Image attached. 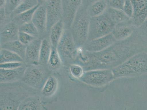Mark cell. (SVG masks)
<instances>
[{"label": "cell", "instance_id": "obj_1", "mask_svg": "<svg viewBox=\"0 0 147 110\" xmlns=\"http://www.w3.org/2000/svg\"><path fill=\"white\" fill-rule=\"evenodd\" d=\"M147 48V34L137 28L129 38L117 41L101 52H90L78 48L75 63L82 66L85 71L113 69L134 55L146 52Z\"/></svg>", "mask_w": 147, "mask_h": 110}, {"label": "cell", "instance_id": "obj_2", "mask_svg": "<svg viewBox=\"0 0 147 110\" xmlns=\"http://www.w3.org/2000/svg\"><path fill=\"white\" fill-rule=\"evenodd\" d=\"M36 90L23 81L1 83V110H18L23 100L36 95Z\"/></svg>", "mask_w": 147, "mask_h": 110}, {"label": "cell", "instance_id": "obj_3", "mask_svg": "<svg viewBox=\"0 0 147 110\" xmlns=\"http://www.w3.org/2000/svg\"><path fill=\"white\" fill-rule=\"evenodd\" d=\"M112 70L115 79L147 74V53L142 52L134 55Z\"/></svg>", "mask_w": 147, "mask_h": 110}, {"label": "cell", "instance_id": "obj_4", "mask_svg": "<svg viewBox=\"0 0 147 110\" xmlns=\"http://www.w3.org/2000/svg\"><path fill=\"white\" fill-rule=\"evenodd\" d=\"M87 9L88 7L82 3L69 29L78 48L83 46L87 41L91 18Z\"/></svg>", "mask_w": 147, "mask_h": 110}, {"label": "cell", "instance_id": "obj_5", "mask_svg": "<svg viewBox=\"0 0 147 110\" xmlns=\"http://www.w3.org/2000/svg\"><path fill=\"white\" fill-rule=\"evenodd\" d=\"M57 48L63 63L65 65L74 63L78 54V47L70 29H65Z\"/></svg>", "mask_w": 147, "mask_h": 110}, {"label": "cell", "instance_id": "obj_6", "mask_svg": "<svg viewBox=\"0 0 147 110\" xmlns=\"http://www.w3.org/2000/svg\"><path fill=\"white\" fill-rule=\"evenodd\" d=\"M115 25L104 13L91 17L86 43L111 33Z\"/></svg>", "mask_w": 147, "mask_h": 110}, {"label": "cell", "instance_id": "obj_7", "mask_svg": "<svg viewBox=\"0 0 147 110\" xmlns=\"http://www.w3.org/2000/svg\"><path fill=\"white\" fill-rule=\"evenodd\" d=\"M49 76L45 66L29 65L26 67L22 80L29 86L41 90Z\"/></svg>", "mask_w": 147, "mask_h": 110}, {"label": "cell", "instance_id": "obj_8", "mask_svg": "<svg viewBox=\"0 0 147 110\" xmlns=\"http://www.w3.org/2000/svg\"><path fill=\"white\" fill-rule=\"evenodd\" d=\"M80 79L88 85L101 87L109 84L115 78L112 69H95L84 72Z\"/></svg>", "mask_w": 147, "mask_h": 110}, {"label": "cell", "instance_id": "obj_9", "mask_svg": "<svg viewBox=\"0 0 147 110\" xmlns=\"http://www.w3.org/2000/svg\"><path fill=\"white\" fill-rule=\"evenodd\" d=\"M47 32H49L53 25L62 20L63 10L61 0H48L46 5Z\"/></svg>", "mask_w": 147, "mask_h": 110}, {"label": "cell", "instance_id": "obj_10", "mask_svg": "<svg viewBox=\"0 0 147 110\" xmlns=\"http://www.w3.org/2000/svg\"><path fill=\"white\" fill-rule=\"evenodd\" d=\"M63 10L62 20L65 29H70L76 13L82 0H61Z\"/></svg>", "mask_w": 147, "mask_h": 110}, {"label": "cell", "instance_id": "obj_11", "mask_svg": "<svg viewBox=\"0 0 147 110\" xmlns=\"http://www.w3.org/2000/svg\"><path fill=\"white\" fill-rule=\"evenodd\" d=\"M117 41L111 33L87 42L83 48L89 52H100L109 48Z\"/></svg>", "mask_w": 147, "mask_h": 110}, {"label": "cell", "instance_id": "obj_12", "mask_svg": "<svg viewBox=\"0 0 147 110\" xmlns=\"http://www.w3.org/2000/svg\"><path fill=\"white\" fill-rule=\"evenodd\" d=\"M134 13L131 21L136 28H140L147 17V0H131Z\"/></svg>", "mask_w": 147, "mask_h": 110}, {"label": "cell", "instance_id": "obj_13", "mask_svg": "<svg viewBox=\"0 0 147 110\" xmlns=\"http://www.w3.org/2000/svg\"><path fill=\"white\" fill-rule=\"evenodd\" d=\"M41 41L40 39H36L26 45L24 61L27 64L40 65L39 58Z\"/></svg>", "mask_w": 147, "mask_h": 110}, {"label": "cell", "instance_id": "obj_14", "mask_svg": "<svg viewBox=\"0 0 147 110\" xmlns=\"http://www.w3.org/2000/svg\"><path fill=\"white\" fill-rule=\"evenodd\" d=\"M19 26L12 20L1 28V44L18 40Z\"/></svg>", "mask_w": 147, "mask_h": 110}, {"label": "cell", "instance_id": "obj_15", "mask_svg": "<svg viewBox=\"0 0 147 110\" xmlns=\"http://www.w3.org/2000/svg\"><path fill=\"white\" fill-rule=\"evenodd\" d=\"M137 29L130 20L116 24L112 34L117 41H123L131 37Z\"/></svg>", "mask_w": 147, "mask_h": 110}, {"label": "cell", "instance_id": "obj_16", "mask_svg": "<svg viewBox=\"0 0 147 110\" xmlns=\"http://www.w3.org/2000/svg\"><path fill=\"white\" fill-rule=\"evenodd\" d=\"M32 22L39 32L40 37L44 35L47 32V16L45 5H39L33 14Z\"/></svg>", "mask_w": 147, "mask_h": 110}, {"label": "cell", "instance_id": "obj_17", "mask_svg": "<svg viewBox=\"0 0 147 110\" xmlns=\"http://www.w3.org/2000/svg\"><path fill=\"white\" fill-rule=\"evenodd\" d=\"M26 67L25 66L16 69H0L1 83L14 82L22 79Z\"/></svg>", "mask_w": 147, "mask_h": 110}, {"label": "cell", "instance_id": "obj_18", "mask_svg": "<svg viewBox=\"0 0 147 110\" xmlns=\"http://www.w3.org/2000/svg\"><path fill=\"white\" fill-rule=\"evenodd\" d=\"M59 85L57 78L55 76H49L41 90V95L47 98L53 97L58 90Z\"/></svg>", "mask_w": 147, "mask_h": 110}, {"label": "cell", "instance_id": "obj_19", "mask_svg": "<svg viewBox=\"0 0 147 110\" xmlns=\"http://www.w3.org/2000/svg\"><path fill=\"white\" fill-rule=\"evenodd\" d=\"M43 109L40 96L33 95L27 97L19 106V110H40Z\"/></svg>", "mask_w": 147, "mask_h": 110}, {"label": "cell", "instance_id": "obj_20", "mask_svg": "<svg viewBox=\"0 0 147 110\" xmlns=\"http://www.w3.org/2000/svg\"><path fill=\"white\" fill-rule=\"evenodd\" d=\"M65 29V25L62 20L52 27L49 31V41L52 46L57 48Z\"/></svg>", "mask_w": 147, "mask_h": 110}, {"label": "cell", "instance_id": "obj_21", "mask_svg": "<svg viewBox=\"0 0 147 110\" xmlns=\"http://www.w3.org/2000/svg\"><path fill=\"white\" fill-rule=\"evenodd\" d=\"M104 14L106 15L115 24L129 20L130 18L125 14L123 10L113 8L108 6Z\"/></svg>", "mask_w": 147, "mask_h": 110}, {"label": "cell", "instance_id": "obj_22", "mask_svg": "<svg viewBox=\"0 0 147 110\" xmlns=\"http://www.w3.org/2000/svg\"><path fill=\"white\" fill-rule=\"evenodd\" d=\"M108 7L107 0H97L88 7V14L91 17L98 16L104 14Z\"/></svg>", "mask_w": 147, "mask_h": 110}, {"label": "cell", "instance_id": "obj_23", "mask_svg": "<svg viewBox=\"0 0 147 110\" xmlns=\"http://www.w3.org/2000/svg\"><path fill=\"white\" fill-rule=\"evenodd\" d=\"M26 45L20 42L19 40L1 44V49L8 50L20 56L25 60Z\"/></svg>", "mask_w": 147, "mask_h": 110}, {"label": "cell", "instance_id": "obj_24", "mask_svg": "<svg viewBox=\"0 0 147 110\" xmlns=\"http://www.w3.org/2000/svg\"><path fill=\"white\" fill-rule=\"evenodd\" d=\"M51 43L47 38L42 40L40 49L39 63L40 65L45 66L47 65L52 49Z\"/></svg>", "mask_w": 147, "mask_h": 110}, {"label": "cell", "instance_id": "obj_25", "mask_svg": "<svg viewBox=\"0 0 147 110\" xmlns=\"http://www.w3.org/2000/svg\"><path fill=\"white\" fill-rule=\"evenodd\" d=\"M63 63L57 48L52 46L51 53L49 56L47 65L49 69L53 71L59 69Z\"/></svg>", "mask_w": 147, "mask_h": 110}, {"label": "cell", "instance_id": "obj_26", "mask_svg": "<svg viewBox=\"0 0 147 110\" xmlns=\"http://www.w3.org/2000/svg\"><path fill=\"white\" fill-rule=\"evenodd\" d=\"M39 6V5H37L30 10L14 16L12 20L17 23L19 27L26 23L32 22L33 14Z\"/></svg>", "mask_w": 147, "mask_h": 110}, {"label": "cell", "instance_id": "obj_27", "mask_svg": "<svg viewBox=\"0 0 147 110\" xmlns=\"http://www.w3.org/2000/svg\"><path fill=\"white\" fill-rule=\"evenodd\" d=\"M19 62H24L20 56L8 50L1 49L0 51V64L5 63Z\"/></svg>", "mask_w": 147, "mask_h": 110}, {"label": "cell", "instance_id": "obj_28", "mask_svg": "<svg viewBox=\"0 0 147 110\" xmlns=\"http://www.w3.org/2000/svg\"><path fill=\"white\" fill-rule=\"evenodd\" d=\"M38 5L37 0H22L20 4L11 14V17L12 19L14 16L30 10Z\"/></svg>", "mask_w": 147, "mask_h": 110}, {"label": "cell", "instance_id": "obj_29", "mask_svg": "<svg viewBox=\"0 0 147 110\" xmlns=\"http://www.w3.org/2000/svg\"><path fill=\"white\" fill-rule=\"evenodd\" d=\"M19 30L30 35L36 38H38L40 37L39 32L32 22L26 23L21 25L19 27Z\"/></svg>", "mask_w": 147, "mask_h": 110}, {"label": "cell", "instance_id": "obj_30", "mask_svg": "<svg viewBox=\"0 0 147 110\" xmlns=\"http://www.w3.org/2000/svg\"><path fill=\"white\" fill-rule=\"evenodd\" d=\"M22 1V0H6L5 8L6 14L8 16L11 17V14Z\"/></svg>", "mask_w": 147, "mask_h": 110}, {"label": "cell", "instance_id": "obj_31", "mask_svg": "<svg viewBox=\"0 0 147 110\" xmlns=\"http://www.w3.org/2000/svg\"><path fill=\"white\" fill-rule=\"evenodd\" d=\"M69 71L74 77L79 79L82 77L85 71L82 66L76 63L71 64L69 66Z\"/></svg>", "mask_w": 147, "mask_h": 110}, {"label": "cell", "instance_id": "obj_32", "mask_svg": "<svg viewBox=\"0 0 147 110\" xmlns=\"http://www.w3.org/2000/svg\"><path fill=\"white\" fill-rule=\"evenodd\" d=\"M36 39L37 38L24 32L20 31L19 33L18 40L20 42L25 45H28Z\"/></svg>", "mask_w": 147, "mask_h": 110}, {"label": "cell", "instance_id": "obj_33", "mask_svg": "<svg viewBox=\"0 0 147 110\" xmlns=\"http://www.w3.org/2000/svg\"><path fill=\"white\" fill-rule=\"evenodd\" d=\"M24 65V62H14L1 64L0 68L1 69H16Z\"/></svg>", "mask_w": 147, "mask_h": 110}, {"label": "cell", "instance_id": "obj_34", "mask_svg": "<svg viewBox=\"0 0 147 110\" xmlns=\"http://www.w3.org/2000/svg\"><path fill=\"white\" fill-rule=\"evenodd\" d=\"M123 11L129 18H131L134 13L133 4L131 0H126L124 4Z\"/></svg>", "mask_w": 147, "mask_h": 110}, {"label": "cell", "instance_id": "obj_35", "mask_svg": "<svg viewBox=\"0 0 147 110\" xmlns=\"http://www.w3.org/2000/svg\"><path fill=\"white\" fill-rule=\"evenodd\" d=\"M125 1L126 0H109L108 1V6L123 10Z\"/></svg>", "mask_w": 147, "mask_h": 110}, {"label": "cell", "instance_id": "obj_36", "mask_svg": "<svg viewBox=\"0 0 147 110\" xmlns=\"http://www.w3.org/2000/svg\"><path fill=\"white\" fill-rule=\"evenodd\" d=\"M139 29L144 33L147 34V17L142 24L140 28H139Z\"/></svg>", "mask_w": 147, "mask_h": 110}, {"label": "cell", "instance_id": "obj_37", "mask_svg": "<svg viewBox=\"0 0 147 110\" xmlns=\"http://www.w3.org/2000/svg\"><path fill=\"white\" fill-rule=\"evenodd\" d=\"M97 0H82V4L86 7H88L93 3Z\"/></svg>", "mask_w": 147, "mask_h": 110}, {"label": "cell", "instance_id": "obj_38", "mask_svg": "<svg viewBox=\"0 0 147 110\" xmlns=\"http://www.w3.org/2000/svg\"><path fill=\"white\" fill-rule=\"evenodd\" d=\"M48 0H37L38 5H45Z\"/></svg>", "mask_w": 147, "mask_h": 110}, {"label": "cell", "instance_id": "obj_39", "mask_svg": "<svg viewBox=\"0 0 147 110\" xmlns=\"http://www.w3.org/2000/svg\"><path fill=\"white\" fill-rule=\"evenodd\" d=\"M6 0H1L0 1V6L1 7H5Z\"/></svg>", "mask_w": 147, "mask_h": 110}, {"label": "cell", "instance_id": "obj_40", "mask_svg": "<svg viewBox=\"0 0 147 110\" xmlns=\"http://www.w3.org/2000/svg\"><path fill=\"white\" fill-rule=\"evenodd\" d=\"M146 53H147V49L146 50Z\"/></svg>", "mask_w": 147, "mask_h": 110}, {"label": "cell", "instance_id": "obj_41", "mask_svg": "<svg viewBox=\"0 0 147 110\" xmlns=\"http://www.w3.org/2000/svg\"><path fill=\"white\" fill-rule=\"evenodd\" d=\"M107 1H109V0H107Z\"/></svg>", "mask_w": 147, "mask_h": 110}]
</instances>
